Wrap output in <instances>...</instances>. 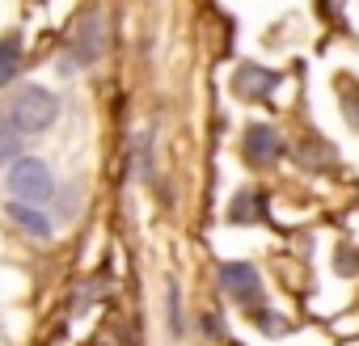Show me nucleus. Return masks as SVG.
<instances>
[{
  "label": "nucleus",
  "mask_w": 359,
  "mask_h": 346,
  "mask_svg": "<svg viewBox=\"0 0 359 346\" xmlns=\"http://www.w3.org/2000/svg\"><path fill=\"white\" fill-rule=\"evenodd\" d=\"M22 34H5L0 39V85H13L18 68H22Z\"/></svg>",
  "instance_id": "8"
},
{
  "label": "nucleus",
  "mask_w": 359,
  "mask_h": 346,
  "mask_svg": "<svg viewBox=\"0 0 359 346\" xmlns=\"http://www.w3.org/2000/svg\"><path fill=\"white\" fill-rule=\"evenodd\" d=\"M22 127L13 123V118H0V156H13L18 160V148H22Z\"/></svg>",
  "instance_id": "9"
},
{
  "label": "nucleus",
  "mask_w": 359,
  "mask_h": 346,
  "mask_svg": "<svg viewBox=\"0 0 359 346\" xmlns=\"http://www.w3.org/2000/svg\"><path fill=\"white\" fill-rule=\"evenodd\" d=\"M279 152H283V139H279V131H275V127L254 123V127L245 131V156H250L254 165H271Z\"/></svg>",
  "instance_id": "4"
},
{
  "label": "nucleus",
  "mask_w": 359,
  "mask_h": 346,
  "mask_svg": "<svg viewBox=\"0 0 359 346\" xmlns=\"http://www.w3.org/2000/svg\"><path fill=\"white\" fill-rule=\"evenodd\" d=\"M9 220L18 224V228H26V233H34V237H51V220L34 207V203H9Z\"/></svg>",
  "instance_id": "7"
},
{
  "label": "nucleus",
  "mask_w": 359,
  "mask_h": 346,
  "mask_svg": "<svg viewBox=\"0 0 359 346\" xmlns=\"http://www.w3.org/2000/svg\"><path fill=\"white\" fill-rule=\"evenodd\" d=\"M169 329L182 333V317H177V287L173 283H169Z\"/></svg>",
  "instance_id": "10"
},
{
  "label": "nucleus",
  "mask_w": 359,
  "mask_h": 346,
  "mask_svg": "<svg viewBox=\"0 0 359 346\" xmlns=\"http://www.w3.org/2000/svg\"><path fill=\"white\" fill-rule=\"evenodd\" d=\"M9 118H13L26 135H39V131H47V127L60 118V97H55L51 89H43V85H22L18 97L9 102Z\"/></svg>",
  "instance_id": "2"
},
{
  "label": "nucleus",
  "mask_w": 359,
  "mask_h": 346,
  "mask_svg": "<svg viewBox=\"0 0 359 346\" xmlns=\"http://www.w3.org/2000/svg\"><path fill=\"white\" fill-rule=\"evenodd\" d=\"M76 60H85V64H93L97 55H102V18L97 13H89L81 26H76Z\"/></svg>",
  "instance_id": "6"
},
{
  "label": "nucleus",
  "mask_w": 359,
  "mask_h": 346,
  "mask_svg": "<svg viewBox=\"0 0 359 346\" xmlns=\"http://www.w3.org/2000/svg\"><path fill=\"white\" fill-rule=\"evenodd\" d=\"M275 85H279V72H271V68L245 64L237 72V93L241 97H266V93H275Z\"/></svg>",
  "instance_id": "5"
},
{
  "label": "nucleus",
  "mask_w": 359,
  "mask_h": 346,
  "mask_svg": "<svg viewBox=\"0 0 359 346\" xmlns=\"http://www.w3.org/2000/svg\"><path fill=\"white\" fill-rule=\"evenodd\" d=\"M216 275H220V287L233 291L237 300H254V296L262 291V279H258V270H254L250 262H224Z\"/></svg>",
  "instance_id": "3"
},
{
  "label": "nucleus",
  "mask_w": 359,
  "mask_h": 346,
  "mask_svg": "<svg viewBox=\"0 0 359 346\" xmlns=\"http://www.w3.org/2000/svg\"><path fill=\"white\" fill-rule=\"evenodd\" d=\"M5 182H9V195L18 203H51L55 195V178H51V165L39 160V156H18L5 173Z\"/></svg>",
  "instance_id": "1"
}]
</instances>
